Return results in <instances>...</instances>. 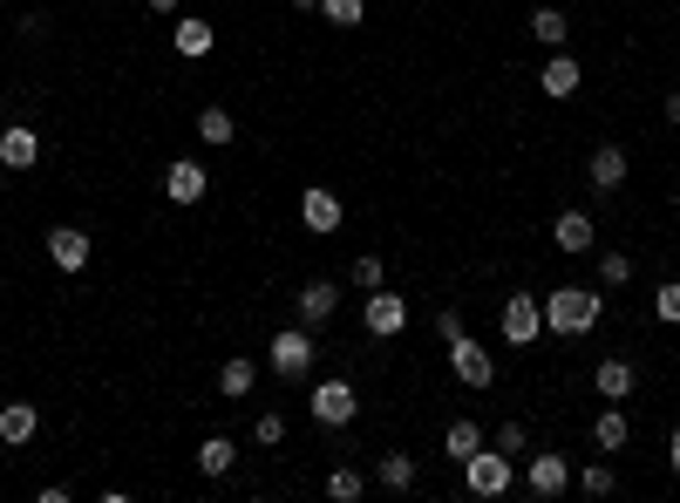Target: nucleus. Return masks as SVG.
Wrapping results in <instances>:
<instances>
[{
	"mask_svg": "<svg viewBox=\"0 0 680 503\" xmlns=\"http://www.w3.org/2000/svg\"><path fill=\"white\" fill-rule=\"evenodd\" d=\"M232 137H239V122H232V109H224V103H205V109H197V143L232 150Z\"/></svg>",
	"mask_w": 680,
	"mask_h": 503,
	"instance_id": "nucleus-21",
	"label": "nucleus"
},
{
	"mask_svg": "<svg viewBox=\"0 0 680 503\" xmlns=\"http://www.w3.org/2000/svg\"><path fill=\"white\" fill-rule=\"evenodd\" d=\"M551 238H559V252H592V238H599V224H592V211H559L551 218Z\"/></svg>",
	"mask_w": 680,
	"mask_h": 503,
	"instance_id": "nucleus-16",
	"label": "nucleus"
},
{
	"mask_svg": "<svg viewBox=\"0 0 680 503\" xmlns=\"http://www.w3.org/2000/svg\"><path fill=\"white\" fill-rule=\"evenodd\" d=\"M613 483H619V476H613V463H592V469H578V490H586V496H613Z\"/></svg>",
	"mask_w": 680,
	"mask_h": 503,
	"instance_id": "nucleus-31",
	"label": "nucleus"
},
{
	"mask_svg": "<svg viewBox=\"0 0 680 503\" xmlns=\"http://www.w3.org/2000/svg\"><path fill=\"white\" fill-rule=\"evenodd\" d=\"M592 388L606 395V401H626V395L640 388V367H633V361H599V367H592Z\"/></svg>",
	"mask_w": 680,
	"mask_h": 503,
	"instance_id": "nucleus-19",
	"label": "nucleus"
},
{
	"mask_svg": "<svg viewBox=\"0 0 680 503\" xmlns=\"http://www.w3.org/2000/svg\"><path fill=\"white\" fill-rule=\"evenodd\" d=\"M653 320H660V326H680V280L653 293Z\"/></svg>",
	"mask_w": 680,
	"mask_h": 503,
	"instance_id": "nucleus-33",
	"label": "nucleus"
},
{
	"mask_svg": "<svg viewBox=\"0 0 680 503\" xmlns=\"http://www.w3.org/2000/svg\"><path fill=\"white\" fill-rule=\"evenodd\" d=\"M599 326V293L592 286H559V293H544V334H592Z\"/></svg>",
	"mask_w": 680,
	"mask_h": 503,
	"instance_id": "nucleus-1",
	"label": "nucleus"
},
{
	"mask_svg": "<svg viewBox=\"0 0 680 503\" xmlns=\"http://www.w3.org/2000/svg\"><path fill=\"white\" fill-rule=\"evenodd\" d=\"M368 0H320V21H334V28H361Z\"/></svg>",
	"mask_w": 680,
	"mask_h": 503,
	"instance_id": "nucleus-28",
	"label": "nucleus"
},
{
	"mask_svg": "<svg viewBox=\"0 0 680 503\" xmlns=\"http://www.w3.org/2000/svg\"><path fill=\"white\" fill-rule=\"evenodd\" d=\"M626 436H633V422H626L619 401H613V409H599V422H592V449H599V456H619Z\"/></svg>",
	"mask_w": 680,
	"mask_h": 503,
	"instance_id": "nucleus-18",
	"label": "nucleus"
},
{
	"mask_svg": "<svg viewBox=\"0 0 680 503\" xmlns=\"http://www.w3.org/2000/svg\"><path fill=\"white\" fill-rule=\"evenodd\" d=\"M476 449H484V429H476V422H449L442 456H449V463H463V456H476Z\"/></svg>",
	"mask_w": 680,
	"mask_h": 503,
	"instance_id": "nucleus-25",
	"label": "nucleus"
},
{
	"mask_svg": "<svg viewBox=\"0 0 680 503\" xmlns=\"http://www.w3.org/2000/svg\"><path fill=\"white\" fill-rule=\"evenodd\" d=\"M449 374H457V382L463 388H490L497 382V354H490V347L484 340H449Z\"/></svg>",
	"mask_w": 680,
	"mask_h": 503,
	"instance_id": "nucleus-6",
	"label": "nucleus"
},
{
	"mask_svg": "<svg viewBox=\"0 0 680 503\" xmlns=\"http://www.w3.org/2000/svg\"><path fill=\"white\" fill-rule=\"evenodd\" d=\"M524 490H531L538 503H551V496H565L572 490V463L551 449V456H531V469H524Z\"/></svg>",
	"mask_w": 680,
	"mask_h": 503,
	"instance_id": "nucleus-8",
	"label": "nucleus"
},
{
	"mask_svg": "<svg viewBox=\"0 0 680 503\" xmlns=\"http://www.w3.org/2000/svg\"><path fill=\"white\" fill-rule=\"evenodd\" d=\"M538 334H544V299L538 293H503V340L538 347Z\"/></svg>",
	"mask_w": 680,
	"mask_h": 503,
	"instance_id": "nucleus-5",
	"label": "nucleus"
},
{
	"mask_svg": "<svg viewBox=\"0 0 680 503\" xmlns=\"http://www.w3.org/2000/svg\"><path fill=\"white\" fill-rule=\"evenodd\" d=\"M293 299H299V320H307V326H326V320H334V307H341V286L334 280H307Z\"/></svg>",
	"mask_w": 680,
	"mask_h": 503,
	"instance_id": "nucleus-17",
	"label": "nucleus"
},
{
	"mask_svg": "<svg viewBox=\"0 0 680 503\" xmlns=\"http://www.w3.org/2000/svg\"><path fill=\"white\" fill-rule=\"evenodd\" d=\"M368 483H382V490H415V456H401V449H388V456H374V476Z\"/></svg>",
	"mask_w": 680,
	"mask_h": 503,
	"instance_id": "nucleus-20",
	"label": "nucleus"
},
{
	"mask_svg": "<svg viewBox=\"0 0 680 503\" xmlns=\"http://www.w3.org/2000/svg\"><path fill=\"white\" fill-rule=\"evenodd\" d=\"M347 280H355L361 293H374V286H388V272H382V259H374V252H361V259L347 266Z\"/></svg>",
	"mask_w": 680,
	"mask_h": 503,
	"instance_id": "nucleus-29",
	"label": "nucleus"
},
{
	"mask_svg": "<svg viewBox=\"0 0 680 503\" xmlns=\"http://www.w3.org/2000/svg\"><path fill=\"white\" fill-rule=\"evenodd\" d=\"M361 326H368L374 340H395L401 326H409V299L388 293V286H374V293H368V307H361Z\"/></svg>",
	"mask_w": 680,
	"mask_h": 503,
	"instance_id": "nucleus-7",
	"label": "nucleus"
},
{
	"mask_svg": "<svg viewBox=\"0 0 680 503\" xmlns=\"http://www.w3.org/2000/svg\"><path fill=\"white\" fill-rule=\"evenodd\" d=\"M626 170H633V164H626V150H619V143H599L592 157H586V184H592L599 197H613V191L626 184Z\"/></svg>",
	"mask_w": 680,
	"mask_h": 503,
	"instance_id": "nucleus-11",
	"label": "nucleus"
},
{
	"mask_svg": "<svg viewBox=\"0 0 680 503\" xmlns=\"http://www.w3.org/2000/svg\"><path fill=\"white\" fill-rule=\"evenodd\" d=\"M35 436H41V409H35V401H0V442L28 449Z\"/></svg>",
	"mask_w": 680,
	"mask_h": 503,
	"instance_id": "nucleus-14",
	"label": "nucleus"
},
{
	"mask_svg": "<svg viewBox=\"0 0 680 503\" xmlns=\"http://www.w3.org/2000/svg\"><path fill=\"white\" fill-rule=\"evenodd\" d=\"M205 191H211V170L197 164V157H178V164L164 170V197H170V205H197Z\"/></svg>",
	"mask_w": 680,
	"mask_h": 503,
	"instance_id": "nucleus-10",
	"label": "nucleus"
},
{
	"mask_svg": "<svg viewBox=\"0 0 680 503\" xmlns=\"http://www.w3.org/2000/svg\"><path fill=\"white\" fill-rule=\"evenodd\" d=\"M252 388H259V361H245V354H232V361H224V367H218V395H224V401H245Z\"/></svg>",
	"mask_w": 680,
	"mask_h": 503,
	"instance_id": "nucleus-22",
	"label": "nucleus"
},
{
	"mask_svg": "<svg viewBox=\"0 0 680 503\" xmlns=\"http://www.w3.org/2000/svg\"><path fill=\"white\" fill-rule=\"evenodd\" d=\"M355 409H361V395H355L347 374H326V382H313V395H307V415L320 422V429H347Z\"/></svg>",
	"mask_w": 680,
	"mask_h": 503,
	"instance_id": "nucleus-4",
	"label": "nucleus"
},
{
	"mask_svg": "<svg viewBox=\"0 0 680 503\" xmlns=\"http://www.w3.org/2000/svg\"><path fill=\"white\" fill-rule=\"evenodd\" d=\"M667 463H673V476H680V429H673V442H667Z\"/></svg>",
	"mask_w": 680,
	"mask_h": 503,
	"instance_id": "nucleus-38",
	"label": "nucleus"
},
{
	"mask_svg": "<svg viewBox=\"0 0 680 503\" xmlns=\"http://www.w3.org/2000/svg\"><path fill=\"white\" fill-rule=\"evenodd\" d=\"M232 463H239L232 436H205V442H197V469H205V476H232Z\"/></svg>",
	"mask_w": 680,
	"mask_h": 503,
	"instance_id": "nucleus-24",
	"label": "nucleus"
},
{
	"mask_svg": "<svg viewBox=\"0 0 680 503\" xmlns=\"http://www.w3.org/2000/svg\"><path fill=\"white\" fill-rule=\"evenodd\" d=\"M578 82H586V68H578L565 48H551L544 55V68H538V89L551 95V103H565V95H578Z\"/></svg>",
	"mask_w": 680,
	"mask_h": 503,
	"instance_id": "nucleus-12",
	"label": "nucleus"
},
{
	"mask_svg": "<svg viewBox=\"0 0 680 503\" xmlns=\"http://www.w3.org/2000/svg\"><path fill=\"white\" fill-rule=\"evenodd\" d=\"M48 266L68 272V280L89 266V232H82V224H55V232H48Z\"/></svg>",
	"mask_w": 680,
	"mask_h": 503,
	"instance_id": "nucleus-9",
	"label": "nucleus"
},
{
	"mask_svg": "<svg viewBox=\"0 0 680 503\" xmlns=\"http://www.w3.org/2000/svg\"><path fill=\"white\" fill-rule=\"evenodd\" d=\"M436 334H442V347H449V340H463L470 326H463V313H457V307H442V313H436Z\"/></svg>",
	"mask_w": 680,
	"mask_h": 503,
	"instance_id": "nucleus-35",
	"label": "nucleus"
},
{
	"mask_svg": "<svg viewBox=\"0 0 680 503\" xmlns=\"http://www.w3.org/2000/svg\"><path fill=\"white\" fill-rule=\"evenodd\" d=\"M299 224L307 232H341V191H326V184H307V197H299Z\"/></svg>",
	"mask_w": 680,
	"mask_h": 503,
	"instance_id": "nucleus-13",
	"label": "nucleus"
},
{
	"mask_svg": "<svg viewBox=\"0 0 680 503\" xmlns=\"http://www.w3.org/2000/svg\"><path fill=\"white\" fill-rule=\"evenodd\" d=\"M0 184H8V164H0Z\"/></svg>",
	"mask_w": 680,
	"mask_h": 503,
	"instance_id": "nucleus-40",
	"label": "nucleus"
},
{
	"mask_svg": "<svg viewBox=\"0 0 680 503\" xmlns=\"http://www.w3.org/2000/svg\"><path fill=\"white\" fill-rule=\"evenodd\" d=\"M531 35H538L544 48H565V41H572V21H565V8H538V14H531Z\"/></svg>",
	"mask_w": 680,
	"mask_h": 503,
	"instance_id": "nucleus-26",
	"label": "nucleus"
},
{
	"mask_svg": "<svg viewBox=\"0 0 680 503\" xmlns=\"http://www.w3.org/2000/svg\"><path fill=\"white\" fill-rule=\"evenodd\" d=\"M667 122L680 130V89H667Z\"/></svg>",
	"mask_w": 680,
	"mask_h": 503,
	"instance_id": "nucleus-36",
	"label": "nucleus"
},
{
	"mask_svg": "<svg viewBox=\"0 0 680 503\" xmlns=\"http://www.w3.org/2000/svg\"><path fill=\"white\" fill-rule=\"evenodd\" d=\"M599 280H606V286H626V280H633V259H626V252H599Z\"/></svg>",
	"mask_w": 680,
	"mask_h": 503,
	"instance_id": "nucleus-32",
	"label": "nucleus"
},
{
	"mask_svg": "<svg viewBox=\"0 0 680 503\" xmlns=\"http://www.w3.org/2000/svg\"><path fill=\"white\" fill-rule=\"evenodd\" d=\"M143 8H150V14H178V0H143Z\"/></svg>",
	"mask_w": 680,
	"mask_h": 503,
	"instance_id": "nucleus-37",
	"label": "nucleus"
},
{
	"mask_svg": "<svg viewBox=\"0 0 680 503\" xmlns=\"http://www.w3.org/2000/svg\"><path fill=\"white\" fill-rule=\"evenodd\" d=\"M497 449H503V456H524V449H531V429H524V422H503V429H497Z\"/></svg>",
	"mask_w": 680,
	"mask_h": 503,
	"instance_id": "nucleus-34",
	"label": "nucleus"
},
{
	"mask_svg": "<svg viewBox=\"0 0 680 503\" xmlns=\"http://www.w3.org/2000/svg\"><path fill=\"white\" fill-rule=\"evenodd\" d=\"M293 8H299V14H320V0H293Z\"/></svg>",
	"mask_w": 680,
	"mask_h": 503,
	"instance_id": "nucleus-39",
	"label": "nucleus"
},
{
	"mask_svg": "<svg viewBox=\"0 0 680 503\" xmlns=\"http://www.w3.org/2000/svg\"><path fill=\"white\" fill-rule=\"evenodd\" d=\"M252 442H259V449H280V442H286V415H280V409H266L259 422H252Z\"/></svg>",
	"mask_w": 680,
	"mask_h": 503,
	"instance_id": "nucleus-30",
	"label": "nucleus"
},
{
	"mask_svg": "<svg viewBox=\"0 0 680 503\" xmlns=\"http://www.w3.org/2000/svg\"><path fill=\"white\" fill-rule=\"evenodd\" d=\"M0 456H8V442H0Z\"/></svg>",
	"mask_w": 680,
	"mask_h": 503,
	"instance_id": "nucleus-41",
	"label": "nucleus"
},
{
	"mask_svg": "<svg viewBox=\"0 0 680 503\" xmlns=\"http://www.w3.org/2000/svg\"><path fill=\"white\" fill-rule=\"evenodd\" d=\"M0 164H8V178L41 164V137L28 130V122H8V130H0Z\"/></svg>",
	"mask_w": 680,
	"mask_h": 503,
	"instance_id": "nucleus-15",
	"label": "nucleus"
},
{
	"mask_svg": "<svg viewBox=\"0 0 680 503\" xmlns=\"http://www.w3.org/2000/svg\"><path fill=\"white\" fill-rule=\"evenodd\" d=\"M463 483H470V496L497 503V496H511L517 469H511V456H503L497 442H484V449H476V456H463Z\"/></svg>",
	"mask_w": 680,
	"mask_h": 503,
	"instance_id": "nucleus-3",
	"label": "nucleus"
},
{
	"mask_svg": "<svg viewBox=\"0 0 680 503\" xmlns=\"http://www.w3.org/2000/svg\"><path fill=\"white\" fill-rule=\"evenodd\" d=\"M211 48H218V28H211V21H178V55H184V62H205Z\"/></svg>",
	"mask_w": 680,
	"mask_h": 503,
	"instance_id": "nucleus-23",
	"label": "nucleus"
},
{
	"mask_svg": "<svg viewBox=\"0 0 680 503\" xmlns=\"http://www.w3.org/2000/svg\"><path fill=\"white\" fill-rule=\"evenodd\" d=\"M326 496H334V503H355V496H368V476L361 469H326Z\"/></svg>",
	"mask_w": 680,
	"mask_h": 503,
	"instance_id": "nucleus-27",
	"label": "nucleus"
},
{
	"mask_svg": "<svg viewBox=\"0 0 680 503\" xmlns=\"http://www.w3.org/2000/svg\"><path fill=\"white\" fill-rule=\"evenodd\" d=\"M313 354H320V347H313V326L299 320V326H280V334H272L266 367L280 374V382H307V374H313Z\"/></svg>",
	"mask_w": 680,
	"mask_h": 503,
	"instance_id": "nucleus-2",
	"label": "nucleus"
}]
</instances>
